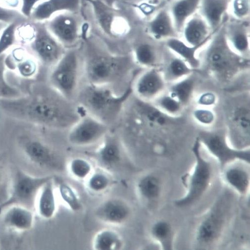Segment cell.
Masks as SVG:
<instances>
[{"label": "cell", "mask_w": 250, "mask_h": 250, "mask_svg": "<svg viewBox=\"0 0 250 250\" xmlns=\"http://www.w3.org/2000/svg\"><path fill=\"white\" fill-rule=\"evenodd\" d=\"M31 87L28 93L0 99V111L9 118L38 128L69 129L82 114L73 103L47 85Z\"/></svg>", "instance_id": "cell-1"}, {"label": "cell", "mask_w": 250, "mask_h": 250, "mask_svg": "<svg viewBox=\"0 0 250 250\" xmlns=\"http://www.w3.org/2000/svg\"><path fill=\"white\" fill-rule=\"evenodd\" d=\"M224 24L199 51L198 57L199 70H203L220 83H228L249 70L250 59L238 55L231 49L226 38Z\"/></svg>", "instance_id": "cell-2"}, {"label": "cell", "mask_w": 250, "mask_h": 250, "mask_svg": "<svg viewBox=\"0 0 250 250\" xmlns=\"http://www.w3.org/2000/svg\"><path fill=\"white\" fill-rule=\"evenodd\" d=\"M83 52V70L87 83L108 86L130 73L133 62L131 54H115L97 46L86 38Z\"/></svg>", "instance_id": "cell-3"}, {"label": "cell", "mask_w": 250, "mask_h": 250, "mask_svg": "<svg viewBox=\"0 0 250 250\" xmlns=\"http://www.w3.org/2000/svg\"><path fill=\"white\" fill-rule=\"evenodd\" d=\"M133 94L132 86L117 94L108 86L87 83L79 91L77 97L85 112L110 126L121 115Z\"/></svg>", "instance_id": "cell-4"}, {"label": "cell", "mask_w": 250, "mask_h": 250, "mask_svg": "<svg viewBox=\"0 0 250 250\" xmlns=\"http://www.w3.org/2000/svg\"><path fill=\"white\" fill-rule=\"evenodd\" d=\"M75 47L66 49L60 60L51 68L48 84L66 99L73 101L79 93L82 74V59Z\"/></svg>", "instance_id": "cell-5"}, {"label": "cell", "mask_w": 250, "mask_h": 250, "mask_svg": "<svg viewBox=\"0 0 250 250\" xmlns=\"http://www.w3.org/2000/svg\"><path fill=\"white\" fill-rule=\"evenodd\" d=\"M31 22V33L22 46L40 64L52 68L62 57L66 49L53 37L45 22Z\"/></svg>", "instance_id": "cell-6"}, {"label": "cell", "mask_w": 250, "mask_h": 250, "mask_svg": "<svg viewBox=\"0 0 250 250\" xmlns=\"http://www.w3.org/2000/svg\"><path fill=\"white\" fill-rule=\"evenodd\" d=\"M226 112L227 135L230 145L238 149L250 148V95L233 100Z\"/></svg>", "instance_id": "cell-7"}, {"label": "cell", "mask_w": 250, "mask_h": 250, "mask_svg": "<svg viewBox=\"0 0 250 250\" xmlns=\"http://www.w3.org/2000/svg\"><path fill=\"white\" fill-rule=\"evenodd\" d=\"M53 175L34 176L18 169L14 175L9 198L0 204V214L13 205H21L33 210L42 188L53 179Z\"/></svg>", "instance_id": "cell-8"}, {"label": "cell", "mask_w": 250, "mask_h": 250, "mask_svg": "<svg viewBox=\"0 0 250 250\" xmlns=\"http://www.w3.org/2000/svg\"><path fill=\"white\" fill-rule=\"evenodd\" d=\"M197 138L201 146L218 160L222 169L236 160L250 164V148L238 149L233 147L229 141L226 129L201 130Z\"/></svg>", "instance_id": "cell-9"}, {"label": "cell", "mask_w": 250, "mask_h": 250, "mask_svg": "<svg viewBox=\"0 0 250 250\" xmlns=\"http://www.w3.org/2000/svg\"><path fill=\"white\" fill-rule=\"evenodd\" d=\"M45 22L53 37L66 49L76 47L89 29L80 13H60Z\"/></svg>", "instance_id": "cell-10"}, {"label": "cell", "mask_w": 250, "mask_h": 250, "mask_svg": "<svg viewBox=\"0 0 250 250\" xmlns=\"http://www.w3.org/2000/svg\"><path fill=\"white\" fill-rule=\"evenodd\" d=\"M192 152L195 157L196 165L191 176L188 192L175 202V205L179 208H187L197 202L208 189L212 178L211 164L202 156L201 145L197 137Z\"/></svg>", "instance_id": "cell-11"}, {"label": "cell", "mask_w": 250, "mask_h": 250, "mask_svg": "<svg viewBox=\"0 0 250 250\" xmlns=\"http://www.w3.org/2000/svg\"><path fill=\"white\" fill-rule=\"evenodd\" d=\"M109 126L85 112L68 129L67 140L79 147L91 146L102 141L109 132Z\"/></svg>", "instance_id": "cell-12"}, {"label": "cell", "mask_w": 250, "mask_h": 250, "mask_svg": "<svg viewBox=\"0 0 250 250\" xmlns=\"http://www.w3.org/2000/svg\"><path fill=\"white\" fill-rule=\"evenodd\" d=\"M133 104V112L138 124L150 131H168L181 123V116H170L151 102L135 97Z\"/></svg>", "instance_id": "cell-13"}, {"label": "cell", "mask_w": 250, "mask_h": 250, "mask_svg": "<svg viewBox=\"0 0 250 250\" xmlns=\"http://www.w3.org/2000/svg\"><path fill=\"white\" fill-rule=\"evenodd\" d=\"M22 150L32 163L38 166L56 169L61 166V159L46 143L38 137L23 136L20 140Z\"/></svg>", "instance_id": "cell-14"}, {"label": "cell", "mask_w": 250, "mask_h": 250, "mask_svg": "<svg viewBox=\"0 0 250 250\" xmlns=\"http://www.w3.org/2000/svg\"><path fill=\"white\" fill-rule=\"evenodd\" d=\"M167 85L161 68L153 67L146 69L131 86L136 98L152 102L165 92Z\"/></svg>", "instance_id": "cell-15"}, {"label": "cell", "mask_w": 250, "mask_h": 250, "mask_svg": "<svg viewBox=\"0 0 250 250\" xmlns=\"http://www.w3.org/2000/svg\"><path fill=\"white\" fill-rule=\"evenodd\" d=\"M224 28L231 49L238 55L250 58V20H239L229 15Z\"/></svg>", "instance_id": "cell-16"}, {"label": "cell", "mask_w": 250, "mask_h": 250, "mask_svg": "<svg viewBox=\"0 0 250 250\" xmlns=\"http://www.w3.org/2000/svg\"><path fill=\"white\" fill-rule=\"evenodd\" d=\"M132 215L131 207L125 200L111 198L102 202L95 209L96 218L103 223L121 226L127 222Z\"/></svg>", "instance_id": "cell-17"}, {"label": "cell", "mask_w": 250, "mask_h": 250, "mask_svg": "<svg viewBox=\"0 0 250 250\" xmlns=\"http://www.w3.org/2000/svg\"><path fill=\"white\" fill-rule=\"evenodd\" d=\"M145 37L134 46L131 54L135 64L145 69L160 67L164 55L163 43L155 41L144 31Z\"/></svg>", "instance_id": "cell-18"}, {"label": "cell", "mask_w": 250, "mask_h": 250, "mask_svg": "<svg viewBox=\"0 0 250 250\" xmlns=\"http://www.w3.org/2000/svg\"><path fill=\"white\" fill-rule=\"evenodd\" d=\"M5 63L6 68L14 71L25 80H32L39 74L40 62L21 45L14 47L9 54L5 55Z\"/></svg>", "instance_id": "cell-19"}, {"label": "cell", "mask_w": 250, "mask_h": 250, "mask_svg": "<svg viewBox=\"0 0 250 250\" xmlns=\"http://www.w3.org/2000/svg\"><path fill=\"white\" fill-rule=\"evenodd\" d=\"M167 5L160 9L147 20L144 31L156 42L164 43L172 38H181L177 32Z\"/></svg>", "instance_id": "cell-20"}, {"label": "cell", "mask_w": 250, "mask_h": 250, "mask_svg": "<svg viewBox=\"0 0 250 250\" xmlns=\"http://www.w3.org/2000/svg\"><path fill=\"white\" fill-rule=\"evenodd\" d=\"M224 204L220 202L215 206L199 226L196 239L200 244H211L220 237L225 224Z\"/></svg>", "instance_id": "cell-21"}, {"label": "cell", "mask_w": 250, "mask_h": 250, "mask_svg": "<svg viewBox=\"0 0 250 250\" xmlns=\"http://www.w3.org/2000/svg\"><path fill=\"white\" fill-rule=\"evenodd\" d=\"M82 0H44L33 9L30 21L46 22L62 12L80 13Z\"/></svg>", "instance_id": "cell-22"}, {"label": "cell", "mask_w": 250, "mask_h": 250, "mask_svg": "<svg viewBox=\"0 0 250 250\" xmlns=\"http://www.w3.org/2000/svg\"><path fill=\"white\" fill-rule=\"evenodd\" d=\"M124 149L120 138L115 135L107 134L95 152V158L105 170L118 167L124 159Z\"/></svg>", "instance_id": "cell-23"}, {"label": "cell", "mask_w": 250, "mask_h": 250, "mask_svg": "<svg viewBox=\"0 0 250 250\" xmlns=\"http://www.w3.org/2000/svg\"><path fill=\"white\" fill-rule=\"evenodd\" d=\"M89 4L94 19L101 31L108 37L116 38L115 24L120 11L104 0H85Z\"/></svg>", "instance_id": "cell-24"}, {"label": "cell", "mask_w": 250, "mask_h": 250, "mask_svg": "<svg viewBox=\"0 0 250 250\" xmlns=\"http://www.w3.org/2000/svg\"><path fill=\"white\" fill-rule=\"evenodd\" d=\"M214 32L206 21L197 13L185 23L181 33V39L190 46L205 45Z\"/></svg>", "instance_id": "cell-25"}, {"label": "cell", "mask_w": 250, "mask_h": 250, "mask_svg": "<svg viewBox=\"0 0 250 250\" xmlns=\"http://www.w3.org/2000/svg\"><path fill=\"white\" fill-rule=\"evenodd\" d=\"M230 1V0H200L198 13L212 32L220 28L227 19Z\"/></svg>", "instance_id": "cell-26"}, {"label": "cell", "mask_w": 250, "mask_h": 250, "mask_svg": "<svg viewBox=\"0 0 250 250\" xmlns=\"http://www.w3.org/2000/svg\"><path fill=\"white\" fill-rule=\"evenodd\" d=\"M5 211L3 222L9 229L21 232L32 229L34 224L32 209L16 205L10 206Z\"/></svg>", "instance_id": "cell-27"}, {"label": "cell", "mask_w": 250, "mask_h": 250, "mask_svg": "<svg viewBox=\"0 0 250 250\" xmlns=\"http://www.w3.org/2000/svg\"><path fill=\"white\" fill-rule=\"evenodd\" d=\"M200 3V0H174L168 4L175 27L180 35L187 21L198 13Z\"/></svg>", "instance_id": "cell-28"}, {"label": "cell", "mask_w": 250, "mask_h": 250, "mask_svg": "<svg viewBox=\"0 0 250 250\" xmlns=\"http://www.w3.org/2000/svg\"><path fill=\"white\" fill-rule=\"evenodd\" d=\"M54 179L46 183L41 189L35 203L40 217L45 220L52 219L57 211Z\"/></svg>", "instance_id": "cell-29"}, {"label": "cell", "mask_w": 250, "mask_h": 250, "mask_svg": "<svg viewBox=\"0 0 250 250\" xmlns=\"http://www.w3.org/2000/svg\"><path fill=\"white\" fill-rule=\"evenodd\" d=\"M166 49L168 59L164 67L160 68L167 84L174 83L197 72L182 59Z\"/></svg>", "instance_id": "cell-30"}, {"label": "cell", "mask_w": 250, "mask_h": 250, "mask_svg": "<svg viewBox=\"0 0 250 250\" xmlns=\"http://www.w3.org/2000/svg\"><path fill=\"white\" fill-rule=\"evenodd\" d=\"M163 44L167 49L184 60L191 68L199 71L201 64L198 53L205 45L190 46L181 38L170 39Z\"/></svg>", "instance_id": "cell-31"}, {"label": "cell", "mask_w": 250, "mask_h": 250, "mask_svg": "<svg viewBox=\"0 0 250 250\" xmlns=\"http://www.w3.org/2000/svg\"><path fill=\"white\" fill-rule=\"evenodd\" d=\"M194 74L170 84L167 88V92L185 108L190 104L195 93L196 82Z\"/></svg>", "instance_id": "cell-32"}, {"label": "cell", "mask_w": 250, "mask_h": 250, "mask_svg": "<svg viewBox=\"0 0 250 250\" xmlns=\"http://www.w3.org/2000/svg\"><path fill=\"white\" fill-rule=\"evenodd\" d=\"M124 241L120 234L111 229H104L98 231L92 241L95 250H117L122 249Z\"/></svg>", "instance_id": "cell-33"}, {"label": "cell", "mask_w": 250, "mask_h": 250, "mask_svg": "<svg viewBox=\"0 0 250 250\" xmlns=\"http://www.w3.org/2000/svg\"><path fill=\"white\" fill-rule=\"evenodd\" d=\"M85 181L87 190L96 195L108 191L113 184L111 175L104 170H94Z\"/></svg>", "instance_id": "cell-34"}, {"label": "cell", "mask_w": 250, "mask_h": 250, "mask_svg": "<svg viewBox=\"0 0 250 250\" xmlns=\"http://www.w3.org/2000/svg\"><path fill=\"white\" fill-rule=\"evenodd\" d=\"M227 183L241 195L246 194L250 186V175L245 169L240 167H232L224 173Z\"/></svg>", "instance_id": "cell-35"}, {"label": "cell", "mask_w": 250, "mask_h": 250, "mask_svg": "<svg viewBox=\"0 0 250 250\" xmlns=\"http://www.w3.org/2000/svg\"><path fill=\"white\" fill-rule=\"evenodd\" d=\"M139 195L147 201H153L157 199L161 191V183L159 178L152 174L142 177L136 185Z\"/></svg>", "instance_id": "cell-36"}, {"label": "cell", "mask_w": 250, "mask_h": 250, "mask_svg": "<svg viewBox=\"0 0 250 250\" xmlns=\"http://www.w3.org/2000/svg\"><path fill=\"white\" fill-rule=\"evenodd\" d=\"M29 20H19L7 24L0 33V57L11 49L19 45L18 28L23 22Z\"/></svg>", "instance_id": "cell-37"}, {"label": "cell", "mask_w": 250, "mask_h": 250, "mask_svg": "<svg viewBox=\"0 0 250 250\" xmlns=\"http://www.w3.org/2000/svg\"><path fill=\"white\" fill-rule=\"evenodd\" d=\"M58 193L62 201L71 211L79 212L82 209L83 203L75 188L66 182H61L58 186Z\"/></svg>", "instance_id": "cell-38"}, {"label": "cell", "mask_w": 250, "mask_h": 250, "mask_svg": "<svg viewBox=\"0 0 250 250\" xmlns=\"http://www.w3.org/2000/svg\"><path fill=\"white\" fill-rule=\"evenodd\" d=\"M67 169L69 174L78 181H85L93 172L92 163L82 157L71 159L67 164Z\"/></svg>", "instance_id": "cell-39"}, {"label": "cell", "mask_w": 250, "mask_h": 250, "mask_svg": "<svg viewBox=\"0 0 250 250\" xmlns=\"http://www.w3.org/2000/svg\"><path fill=\"white\" fill-rule=\"evenodd\" d=\"M152 102L163 112L172 117H180L185 109L179 102L167 92H164Z\"/></svg>", "instance_id": "cell-40"}, {"label": "cell", "mask_w": 250, "mask_h": 250, "mask_svg": "<svg viewBox=\"0 0 250 250\" xmlns=\"http://www.w3.org/2000/svg\"><path fill=\"white\" fill-rule=\"evenodd\" d=\"M151 233L160 243L163 249H172V230L168 223L165 221L156 223L151 228Z\"/></svg>", "instance_id": "cell-41"}, {"label": "cell", "mask_w": 250, "mask_h": 250, "mask_svg": "<svg viewBox=\"0 0 250 250\" xmlns=\"http://www.w3.org/2000/svg\"><path fill=\"white\" fill-rule=\"evenodd\" d=\"M5 57V54L0 57V99L19 97L23 93L8 82L6 77Z\"/></svg>", "instance_id": "cell-42"}, {"label": "cell", "mask_w": 250, "mask_h": 250, "mask_svg": "<svg viewBox=\"0 0 250 250\" xmlns=\"http://www.w3.org/2000/svg\"><path fill=\"white\" fill-rule=\"evenodd\" d=\"M229 15L239 20H250V0H230Z\"/></svg>", "instance_id": "cell-43"}, {"label": "cell", "mask_w": 250, "mask_h": 250, "mask_svg": "<svg viewBox=\"0 0 250 250\" xmlns=\"http://www.w3.org/2000/svg\"><path fill=\"white\" fill-rule=\"evenodd\" d=\"M192 117L195 122L204 126H210L216 121L215 113L210 108L203 107L194 109L192 112Z\"/></svg>", "instance_id": "cell-44"}, {"label": "cell", "mask_w": 250, "mask_h": 250, "mask_svg": "<svg viewBox=\"0 0 250 250\" xmlns=\"http://www.w3.org/2000/svg\"><path fill=\"white\" fill-rule=\"evenodd\" d=\"M28 20L20 10L0 5V22L9 24L19 20Z\"/></svg>", "instance_id": "cell-45"}, {"label": "cell", "mask_w": 250, "mask_h": 250, "mask_svg": "<svg viewBox=\"0 0 250 250\" xmlns=\"http://www.w3.org/2000/svg\"><path fill=\"white\" fill-rule=\"evenodd\" d=\"M217 102V95L210 91L202 93L196 100V103L199 107L210 109L211 107L215 106Z\"/></svg>", "instance_id": "cell-46"}, {"label": "cell", "mask_w": 250, "mask_h": 250, "mask_svg": "<svg viewBox=\"0 0 250 250\" xmlns=\"http://www.w3.org/2000/svg\"><path fill=\"white\" fill-rule=\"evenodd\" d=\"M44 0H20V11L26 19L29 20L34 8Z\"/></svg>", "instance_id": "cell-47"}, {"label": "cell", "mask_w": 250, "mask_h": 250, "mask_svg": "<svg viewBox=\"0 0 250 250\" xmlns=\"http://www.w3.org/2000/svg\"><path fill=\"white\" fill-rule=\"evenodd\" d=\"M144 2L152 3H155V4H167V3L164 2L163 1V0H137L136 3L133 6H135L138 4H140L141 3H144Z\"/></svg>", "instance_id": "cell-48"}, {"label": "cell", "mask_w": 250, "mask_h": 250, "mask_svg": "<svg viewBox=\"0 0 250 250\" xmlns=\"http://www.w3.org/2000/svg\"><path fill=\"white\" fill-rule=\"evenodd\" d=\"M7 24L0 22V33H1L2 30L7 26Z\"/></svg>", "instance_id": "cell-49"}, {"label": "cell", "mask_w": 250, "mask_h": 250, "mask_svg": "<svg viewBox=\"0 0 250 250\" xmlns=\"http://www.w3.org/2000/svg\"><path fill=\"white\" fill-rule=\"evenodd\" d=\"M163 1L168 4L170 2L174 1V0H163Z\"/></svg>", "instance_id": "cell-50"}, {"label": "cell", "mask_w": 250, "mask_h": 250, "mask_svg": "<svg viewBox=\"0 0 250 250\" xmlns=\"http://www.w3.org/2000/svg\"><path fill=\"white\" fill-rule=\"evenodd\" d=\"M0 180H1V173H0Z\"/></svg>", "instance_id": "cell-51"}]
</instances>
